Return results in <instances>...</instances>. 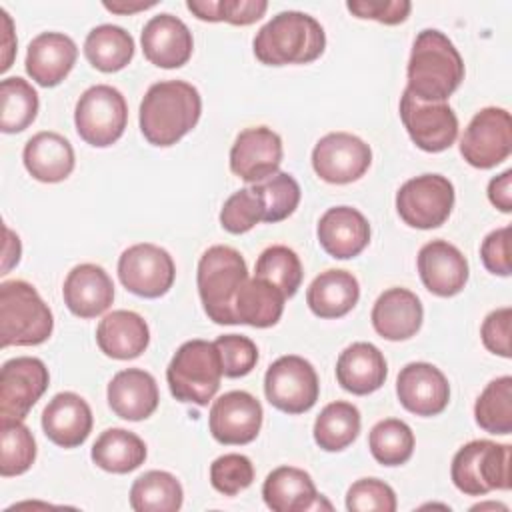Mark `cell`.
<instances>
[{
    "label": "cell",
    "instance_id": "cell-1",
    "mask_svg": "<svg viewBox=\"0 0 512 512\" xmlns=\"http://www.w3.org/2000/svg\"><path fill=\"white\" fill-rule=\"evenodd\" d=\"M202 98L184 80H164L148 88L140 102V130L160 148L182 140L200 120Z\"/></svg>",
    "mask_w": 512,
    "mask_h": 512
},
{
    "label": "cell",
    "instance_id": "cell-2",
    "mask_svg": "<svg viewBox=\"0 0 512 512\" xmlns=\"http://www.w3.org/2000/svg\"><path fill=\"white\" fill-rule=\"evenodd\" d=\"M406 76V90L420 102H444L464 80V62L446 34L426 28L412 44Z\"/></svg>",
    "mask_w": 512,
    "mask_h": 512
},
{
    "label": "cell",
    "instance_id": "cell-3",
    "mask_svg": "<svg viewBox=\"0 0 512 512\" xmlns=\"http://www.w3.org/2000/svg\"><path fill=\"white\" fill-rule=\"evenodd\" d=\"M254 56L266 66L308 64L322 56L324 28L316 18L286 10L268 20L254 36Z\"/></svg>",
    "mask_w": 512,
    "mask_h": 512
},
{
    "label": "cell",
    "instance_id": "cell-4",
    "mask_svg": "<svg viewBox=\"0 0 512 512\" xmlns=\"http://www.w3.org/2000/svg\"><path fill=\"white\" fill-rule=\"evenodd\" d=\"M54 318L38 290L24 280L0 284V346H36L50 338Z\"/></svg>",
    "mask_w": 512,
    "mask_h": 512
},
{
    "label": "cell",
    "instance_id": "cell-5",
    "mask_svg": "<svg viewBox=\"0 0 512 512\" xmlns=\"http://www.w3.org/2000/svg\"><path fill=\"white\" fill-rule=\"evenodd\" d=\"M248 280L242 254L230 246H212L198 260L196 284L208 318L216 324H236L234 298Z\"/></svg>",
    "mask_w": 512,
    "mask_h": 512
},
{
    "label": "cell",
    "instance_id": "cell-6",
    "mask_svg": "<svg viewBox=\"0 0 512 512\" xmlns=\"http://www.w3.org/2000/svg\"><path fill=\"white\" fill-rule=\"evenodd\" d=\"M222 362L214 342L188 340L172 356L166 380L176 400L206 406L218 392Z\"/></svg>",
    "mask_w": 512,
    "mask_h": 512
},
{
    "label": "cell",
    "instance_id": "cell-7",
    "mask_svg": "<svg viewBox=\"0 0 512 512\" xmlns=\"http://www.w3.org/2000/svg\"><path fill=\"white\" fill-rule=\"evenodd\" d=\"M128 106L120 90L96 84L82 92L74 108L78 136L96 148L112 146L126 130Z\"/></svg>",
    "mask_w": 512,
    "mask_h": 512
},
{
    "label": "cell",
    "instance_id": "cell-8",
    "mask_svg": "<svg viewBox=\"0 0 512 512\" xmlns=\"http://www.w3.org/2000/svg\"><path fill=\"white\" fill-rule=\"evenodd\" d=\"M454 208V186L442 174L410 178L396 192V210L404 224L430 230L442 226Z\"/></svg>",
    "mask_w": 512,
    "mask_h": 512
},
{
    "label": "cell",
    "instance_id": "cell-9",
    "mask_svg": "<svg viewBox=\"0 0 512 512\" xmlns=\"http://www.w3.org/2000/svg\"><path fill=\"white\" fill-rule=\"evenodd\" d=\"M264 394L274 408L286 414H302L318 400V374L302 356H280L266 370Z\"/></svg>",
    "mask_w": 512,
    "mask_h": 512
},
{
    "label": "cell",
    "instance_id": "cell-10",
    "mask_svg": "<svg viewBox=\"0 0 512 512\" xmlns=\"http://www.w3.org/2000/svg\"><path fill=\"white\" fill-rule=\"evenodd\" d=\"M512 152V118L504 108L488 106L474 114L460 138L462 158L480 170L504 162Z\"/></svg>",
    "mask_w": 512,
    "mask_h": 512
},
{
    "label": "cell",
    "instance_id": "cell-11",
    "mask_svg": "<svg viewBox=\"0 0 512 512\" xmlns=\"http://www.w3.org/2000/svg\"><path fill=\"white\" fill-rule=\"evenodd\" d=\"M118 278L122 286L142 298L164 296L176 278L172 256L150 242L126 248L118 258Z\"/></svg>",
    "mask_w": 512,
    "mask_h": 512
},
{
    "label": "cell",
    "instance_id": "cell-12",
    "mask_svg": "<svg viewBox=\"0 0 512 512\" xmlns=\"http://www.w3.org/2000/svg\"><path fill=\"white\" fill-rule=\"evenodd\" d=\"M400 118L410 140L424 152H442L458 136V118L446 102H420L408 90L400 98Z\"/></svg>",
    "mask_w": 512,
    "mask_h": 512
},
{
    "label": "cell",
    "instance_id": "cell-13",
    "mask_svg": "<svg viewBox=\"0 0 512 512\" xmlns=\"http://www.w3.org/2000/svg\"><path fill=\"white\" fill-rule=\"evenodd\" d=\"M370 162V146L348 132H330L312 150V168L328 184H350L362 178Z\"/></svg>",
    "mask_w": 512,
    "mask_h": 512
},
{
    "label": "cell",
    "instance_id": "cell-14",
    "mask_svg": "<svg viewBox=\"0 0 512 512\" xmlns=\"http://www.w3.org/2000/svg\"><path fill=\"white\" fill-rule=\"evenodd\" d=\"M50 382L46 364L34 356H16L0 370V418L24 420Z\"/></svg>",
    "mask_w": 512,
    "mask_h": 512
},
{
    "label": "cell",
    "instance_id": "cell-15",
    "mask_svg": "<svg viewBox=\"0 0 512 512\" xmlns=\"http://www.w3.org/2000/svg\"><path fill=\"white\" fill-rule=\"evenodd\" d=\"M262 416V406L250 392L230 390L216 398L210 408V434L220 444H248L258 436Z\"/></svg>",
    "mask_w": 512,
    "mask_h": 512
},
{
    "label": "cell",
    "instance_id": "cell-16",
    "mask_svg": "<svg viewBox=\"0 0 512 512\" xmlns=\"http://www.w3.org/2000/svg\"><path fill=\"white\" fill-rule=\"evenodd\" d=\"M282 140L268 126L242 130L230 148V170L244 182L258 184L278 172Z\"/></svg>",
    "mask_w": 512,
    "mask_h": 512
},
{
    "label": "cell",
    "instance_id": "cell-17",
    "mask_svg": "<svg viewBox=\"0 0 512 512\" xmlns=\"http://www.w3.org/2000/svg\"><path fill=\"white\" fill-rule=\"evenodd\" d=\"M400 404L416 416H436L450 400V386L440 368L428 362L406 364L396 378Z\"/></svg>",
    "mask_w": 512,
    "mask_h": 512
},
{
    "label": "cell",
    "instance_id": "cell-18",
    "mask_svg": "<svg viewBox=\"0 0 512 512\" xmlns=\"http://www.w3.org/2000/svg\"><path fill=\"white\" fill-rule=\"evenodd\" d=\"M140 42L146 60L166 70L184 66L194 50L192 32L188 26L168 12L146 22Z\"/></svg>",
    "mask_w": 512,
    "mask_h": 512
},
{
    "label": "cell",
    "instance_id": "cell-19",
    "mask_svg": "<svg viewBox=\"0 0 512 512\" xmlns=\"http://www.w3.org/2000/svg\"><path fill=\"white\" fill-rule=\"evenodd\" d=\"M418 274L432 294L456 296L468 282V260L454 244L432 240L418 252Z\"/></svg>",
    "mask_w": 512,
    "mask_h": 512
},
{
    "label": "cell",
    "instance_id": "cell-20",
    "mask_svg": "<svg viewBox=\"0 0 512 512\" xmlns=\"http://www.w3.org/2000/svg\"><path fill=\"white\" fill-rule=\"evenodd\" d=\"M316 234L326 254L338 260H348L368 246L370 224L356 208L334 206L320 216Z\"/></svg>",
    "mask_w": 512,
    "mask_h": 512
},
{
    "label": "cell",
    "instance_id": "cell-21",
    "mask_svg": "<svg viewBox=\"0 0 512 512\" xmlns=\"http://www.w3.org/2000/svg\"><path fill=\"white\" fill-rule=\"evenodd\" d=\"M76 56L78 48L70 36L62 32H42L28 44L26 72L38 86L52 88L70 74Z\"/></svg>",
    "mask_w": 512,
    "mask_h": 512
},
{
    "label": "cell",
    "instance_id": "cell-22",
    "mask_svg": "<svg viewBox=\"0 0 512 512\" xmlns=\"http://www.w3.org/2000/svg\"><path fill=\"white\" fill-rule=\"evenodd\" d=\"M42 430L56 446L76 448L92 432V410L76 392H60L42 412Z\"/></svg>",
    "mask_w": 512,
    "mask_h": 512
},
{
    "label": "cell",
    "instance_id": "cell-23",
    "mask_svg": "<svg viewBox=\"0 0 512 512\" xmlns=\"http://www.w3.org/2000/svg\"><path fill=\"white\" fill-rule=\"evenodd\" d=\"M62 296L74 316L96 318L110 308L114 300V284L102 266L78 264L68 272Z\"/></svg>",
    "mask_w": 512,
    "mask_h": 512
},
{
    "label": "cell",
    "instance_id": "cell-24",
    "mask_svg": "<svg viewBox=\"0 0 512 512\" xmlns=\"http://www.w3.org/2000/svg\"><path fill=\"white\" fill-rule=\"evenodd\" d=\"M106 396L112 412L118 418L130 422L146 420L154 414L160 402L154 376L140 368H126L114 374L108 384Z\"/></svg>",
    "mask_w": 512,
    "mask_h": 512
},
{
    "label": "cell",
    "instance_id": "cell-25",
    "mask_svg": "<svg viewBox=\"0 0 512 512\" xmlns=\"http://www.w3.org/2000/svg\"><path fill=\"white\" fill-rule=\"evenodd\" d=\"M372 326L386 340L412 338L424 318L420 298L408 288H388L378 296L372 308Z\"/></svg>",
    "mask_w": 512,
    "mask_h": 512
},
{
    "label": "cell",
    "instance_id": "cell-26",
    "mask_svg": "<svg viewBox=\"0 0 512 512\" xmlns=\"http://www.w3.org/2000/svg\"><path fill=\"white\" fill-rule=\"evenodd\" d=\"M388 374L384 354L370 342H354L340 352L336 362L338 384L356 396L376 392Z\"/></svg>",
    "mask_w": 512,
    "mask_h": 512
},
{
    "label": "cell",
    "instance_id": "cell-27",
    "mask_svg": "<svg viewBox=\"0 0 512 512\" xmlns=\"http://www.w3.org/2000/svg\"><path fill=\"white\" fill-rule=\"evenodd\" d=\"M100 350L114 360L138 358L150 342L146 320L132 310H112L96 328Z\"/></svg>",
    "mask_w": 512,
    "mask_h": 512
},
{
    "label": "cell",
    "instance_id": "cell-28",
    "mask_svg": "<svg viewBox=\"0 0 512 512\" xmlns=\"http://www.w3.org/2000/svg\"><path fill=\"white\" fill-rule=\"evenodd\" d=\"M262 496L274 512H304L322 506L310 474L294 466L274 468L264 480Z\"/></svg>",
    "mask_w": 512,
    "mask_h": 512
},
{
    "label": "cell",
    "instance_id": "cell-29",
    "mask_svg": "<svg viewBox=\"0 0 512 512\" xmlns=\"http://www.w3.org/2000/svg\"><path fill=\"white\" fill-rule=\"evenodd\" d=\"M22 160L32 178L56 184L72 174L74 148L58 132H38L26 142Z\"/></svg>",
    "mask_w": 512,
    "mask_h": 512
},
{
    "label": "cell",
    "instance_id": "cell-30",
    "mask_svg": "<svg viewBox=\"0 0 512 512\" xmlns=\"http://www.w3.org/2000/svg\"><path fill=\"white\" fill-rule=\"evenodd\" d=\"M360 298L358 280L348 270H326L306 290L310 310L320 318L346 316Z\"/></svg>",
    "mask_w": 512,
    "mask_h": 512
},
{
    "label": "cell",
    "instance_id": "cell-31",
    "mask_svg": "<svg viewBox=\"0 0 512 512\" xmlns=\"http://www.w3.org/2000/svg\"><path fill=\"white\" fill-rule=\"evenodd\" d=\"M286 296L278 286L264 278L246 280L234 298L236 324H248L254 328L274 326L284 312Z\"/></svg>",
    "mask_w": 512,
    "mask_h": 512
},
{
    "label": "cell",
    "instance_id": "cell-32",
    "mask_svg": "<svg viewBox=\"0 0 512 512\" xmlns=\"http://www.w3.org/2000/svg\"><path fill=\"white\" fill-rule=\"evenodd\" d=\"M92 462L112 474H128L146 460V444L124 428L104 430L92 446Z\"/></svg>",
    "mask_w": 512,
    "mask_h": 512
},
{
    "label": "cell",
    "instance_id": "cell-33",
    "mask_svg": "<svg viewBox=\"0 0 512 512\" xmlns=\"http://www.w3.org/2000/svg\"><path fill=\"white\" fill-rule=\"evenodd\" d=\"M84 56L100 72H118L134 56V38L120 26L100 24L88 32Z\"/></svg>",
    "mask_w": 512,
    "mask_h": 512
},
{
    "label": "cell",
    "instance_id": "cell-34",
    "mask_svg": "<svg viewBox=\"0 0 512 512\" xmlns=\"http://www.w3.org/2000/svg\"><path fill=\"white\" fill-rule=\"evenodd\" d=\"M184 492L174 474L150 470L138 476L130 488V506L136 512H176Z\"/></svg>",
    "mask_w": 512,
    "mask_h": 512
},
{
    "label": "cell",
    "instance_id": "cell-35",
    "mask_svg": "<svg viewBox=\"0 0 512 512\" xmlns=\"http://www.w3.org/2000/svg\"><path fill=\"white\" fill-rule=\"evenodd\" d=\"M312 432L322 450L340 452L356 440L360 432V412L350 402H330L318 414Z\"/></svg>",
    "mask_w": 512,
    "mask_h": 512
},
{
    "label": "cell",
    "instance_id": "cell-36",
    "mask_svg": "<svg viewBox=\"0 0 512 512\" xmlns=\"http://www.w3.org/2000/svg\"><path fill=\"white\" fill-rule=\"evenodd\" d=\"M0 106V130L16 134L34 122L38 114V94L24 78H4L0 82Z\"/></svg>",
    "mask_w": 512,
    "mask_h": 512
},
{
    "label": "cell",
    "instance_id": "cell-37",
    "mask_svg": "<svg viewBox=\"0 0 512 512\" xmlns=\"http://www.w3.org/2000/svg\"><path fill=\"white\" fill-rule=\"evenodd\" d=\"M476 424L490 434L512 432V378L492 380L474 404Z\"/></svg>",
    "mask_w": 512,
    "mask_h": 512
},
{
    "label": "cell",
    "instance_id": "cell-38",
    "mask_svg": "<svg viewBox=\"0 0 512 512\" xmlns=\"http://www.w3.org/2000/svg\"><path fill=\"white\" fill-rule=\"evenodd\" d=\"M368 446L376 462L384 466H400L408 462L414 452V434L406 422L386 418L370 430Z\"/></svg>",
    "mask_w": 512,
    "mask_h": 512
},
{
    "label": "cell",
    "instance_id": "cell-39",
    "mask_svg": "<svg viewBox=\"0 0 512 512\" xmlns=\"http://www.w3.org/2000/svg\"><path fill=\"white\" fill-rule=\"evenodd\" d=\"M36 458V442L22 420L0 424V474L4 478L24 474Z\"/></svg>",
    "mask_w": 512,
    "mask_h": 512
},
{
    "label": "cell",
    "instance_id": "cell-40",
    "mask_svg": "<svg viewBox=\"0 0 512 512\" xmlns=\"http://www.w3.org/2000/svg\"><path fill=\"white\" fill-rule=\"evenodd\" d=\"M256 276L272 282L286 298H292L302 282V264L294 250L288 246H270L256 260Z\"/></svg>",
    "mask_w": 512,
    "mask_h": 512
},
{
    "label": "cell",
    "instance_id": "cell-41",
    "mask_svg": "<svg viewBox=\"0 0 512 512\" xmlns=\"http://www.w3.org/2000/svg\"><path fill=\"white\" fill-rule=\"evenodd\" d=\"M264 204V222H280L288 218L300 202V186L288 172H276L274 176L252 186Z\"/></svg>",
    "mask_w": 512,
    "mask_h": 512
},
{
    "label": "cell",
    "instance_id": "cell-42",
    "mask_svg": "<svg viewBox=\"0 0 512 512\" xmlns=\"http://www.w3.org/2000/svg\"><path fill=\"white\" fill-rule=\"evenodd\" d=\"M264 222V204L254 188L234 192L220 210V224L230 234H244Z\"/></svg>",
    "mask_w": 512,
    "mask_h": 512
},
{
    "label": "cell",
    "instance_id": "cell-43",
    "mask_svg": "<svg viewBox=\"0 0 512 512\" xmlns=\"http://www.w3.org/2000/svg\"><path fill=\"white\" fill-rule=\"evenodd\" d=\"M488 440H472L464 444L452 458V482L454 486L468 496L488 494L482 476H480V458Z\"/></svg>",
    "mask_w": 512,
    "mask_h": 512
},
{
    "label": "cell",
    "instance_id": "cell-44",
    "mask_svg": "<svg viewBox=\"0 0 512 512\" xmlns=\"http://www.w3.org/2000/svg\"><path fill=\"white\" fill-rule=\"evenodd\" d=\"M254 480V466L244 454L218 456L210 466V482L224 496L246 490Z\"/></svg>",
    "mask_w": 512,
    "mask_h": 512
},
{
    "label": "cell",
    "instance_id": "cell-45",
    "mask_svg": "<svg viewBox=\"0 0 512 512\" xmlns=\"http://www.w3.org/2000/svg\"><path fill=\"white\" fill-rule=\"evenodd\" d=\"M214 344L220 354L224 376L240 378L254 370L258 362V348L248 336L224 334V336H218Z\"/></svg>",
    "mask_w": 512,
    "mask_h": 512
},
{
    "label": "cell",
    "instance_id": "cell-46",
    "mask_svg": "<svg viewBox=\"0 0 512 512\" xmlns=\"http://www.w3.org/2000/svg\"><path fill=\"white\" fill-rule=\"evenodd\" d=\"M346 508L350 512H394L396 494L378 478H360L346 492Z\"/></svg>",
    "mask_w": 512,
    "mask_h": 512
},
{
    "label": "cell",
    "instance_id": "cell-47",
    "mask_svg": "<svg viewBox=\"0 0 512 512\" xmlns=\"http://www.w3.org/2000/svg\"><path fill=\"white\" fill-rule=\"evenodd\" d=\"M510 454V444H496L488 440L480 458V476L488 492L510 488Z\"/></svg>",
    "mask_w": 512,
    "mask_h": 512
},
{
    "label": "cell",
    "instance_id": "cell-48",
    "mask_svg": "<svg viewBox=\"0 0 512 512\" xmlns=\"http://www.w3.org/2000/svg\"><path fill=\"white\" fill-rule=\"evenodd\" d=\"M346 8L356 16V18H366V20H376L388 26L400 24L408 18L412 4L408 0H350L346 2Z\"/></svg>",
    "mask_w": 512,
    "mask_h": 512
},
{
    "label": "cell",
    "instance_id": "cell-49",
    "mask_svg": "<svg viewBox=\"0 0 512 512\" xmlns=\"http://www.w3.org/2000/svg\"><path fill=\"white\" fill-rule=\"evenodd\" d=\"M480 258L488 272L496 276H510V226L496 228L482 240Z\"/></svg>",
    "mask_w": 512,
    "mask_h": 512
},
{
    "label": "cell",
    "instance_id": "cell-50",
    "mask_svg": "<svg viewBox=\"0 0 512 512\" xmlns=\"http://www.w3.org/2000/svg\"><path fill=\"white\" fill-rule=\"evenodd\" d=\"M510 322H512V310L508 306L498 308L490 312L480 328L482 344L502 358H510Z\"/></svg>",
    "mask_w": 512,
    "mask_h": 512
},
{
    "label": "cell",
    "instance_id": "cell-51",
    "mask_svg": "<svg viewBox=\"0 0 512 512\" xmlns=\"http://www.w3.org/2000/svg\"><path fill=\"white\" fill-rule=\"evenodd\" d=\"M268 10L264 0H218V22L248 26L258 22Z\"/></svg>",
    "mask_w": 512,
    "mask_h": 512
},
{
    "label": "cell",
    "instance_id": "cell-52",
    "mask_svg": "<svg viewBox=\"0 0 512 512\" xmlns=\"http://www.w3.org/2000/svg\"><path fill=\"white\" fill-rule=\"evenodd\" d=\"M488 200L500 212L512 210V170H504L500 176H494L488 184Z\"/></svg>",
    "mask_w": 512,
    "mask_h": 512
},
{
    "label": "cell",
    "instance_id": "cell-53",
    "mask_svg": "<svg viewBox=\"0 0 512 512\" xmlns=\"http://www.w3.org/2000/svg\"><path fill=\"white\" fill-rule=\"evenodd\" d=\"M0 20H2V66H0V72H6L12 66L16 38L12 34V20L6 10H0Z\"/></svg>",
    "mask_w": 512,
    "mask_h": 512
},
{
    "label": "cell",
    "instance_id": "cell-54",
    "mask_svg": "<svg viewBox=\"0 0 512 512\" xmlns=\"http://www.w3.org/2000/svg\"><path fill=\"white\" fill-rule=\"evenodd\" d=\"M186 8L200 20L218 22V0H188Z\"/></svg>",
    "mask_w": 512,
    "mask_h": 512
},
{
    "label": "cell",
    "instance_id": "cell-55",
    "mask_svg": "<svg viewBox=\"0 0 512 512\" xmlns=\"http://www.w3.org/2000/svg\"><path fill=\"white\" fill-rule=\"evenodd\" d=\"M4 232H6V248H4V268H2L4 272L2 274H6L10 270V266L18 264V260H20V240H18V236H14L10 228H4Z\"/></svg>",
    "mask_w": 512,
    "mask_h": 512
},
{
    "label": "cell",
    "instance_id": "cell-56",
    "mask_svg": "<svg viewBox=\"0 0 512 512\" xmlns=\"http://www.w3.org/2000/svg\"><path fill=\"white\" fill-rule=\"evenodd\" d=\"M154 6H156V2H124V0L104 2V8L110 10V12H116V14H132V12L148 10V8H154Z\"/></svg>",
    "mask_w": 512,
    "mask_h": 512
},
{
    "label": "cell",
    "instance_id": "cell-57",
    "mask_svg": "<svg viewBox=\"0 0 512 512\" xmlns=\"http://www.w3.org/2000/svg\"><path fill=\"white\" fill-rule=\"evenodd\" d=\"M480 508H502V510H506V506H502V504H478L472 510H480Z\"/></svg>",
    "mask_w": 512,
    "mask_h": 512
}]
</instances>
